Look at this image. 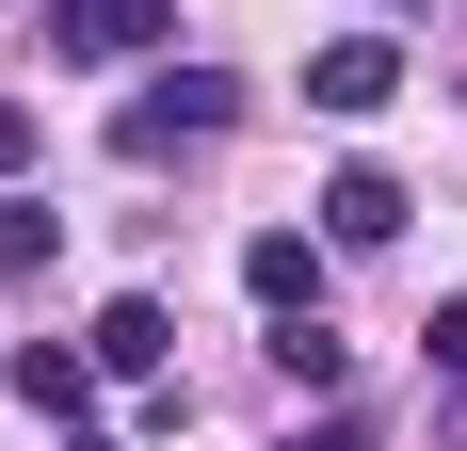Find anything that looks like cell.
<instances>
[{"instance_id": "obj_2", "label": "cell", "mask_w": 467, "mask_h": 451, "mask_svg": "<svg viewBox=\"0 0 467 451\" xmlns=\"http://www.w3.org/2000/svg\"><path fill=\"white\" fill-rule=\"evenodd\" d=\"M178 48V0H48V65H145Z\"/></svg>"}, {"instance_id": "obj_6", "label": "cell", "mask_w": 467, "mask_h": 451, "mask_svg": "<svg viewBox=\"0 0 467 451\" xmlns=\"http://www.w3.org/2000/svg\"><path fill=\"white\" fill-rule=\"evenodd\" d=\"M323 242H403V178L387 162H338L323 178Z\"/></svg>"}, {"instance_id": "obj_10", "label": "cell", "mask_w": 467, "mask_h": 451, "mask_svg": "<svg viewBox=\"0 0 467 451\" xmlns=\"http://www.w3.org/2000/svg\"><path fill=\"white\" fill-rule=\"evenodd\" d=\"M420 339H435V387H467V307H435Z\"/></svg>"}, {"instance_id": "obj_1", "label": "cell", "mask_w": 467, "mask_h": 451, "mask_svg": "<svg viewBox=\"0 0 467 451\" xmlns=\"http://www.w3.org/2000/svg\"><path fill=\"white\" fill-rule=\"evenodd\" d=\"M210 130H242V81H226V65H161V81L113 113V145H130V162H161V145H210Z\"/></svg>"}, {"instance_id": "obj_5", "label": "cell", "mask_w": 467, "mask_h": 451, "mask_svg": "<svg viewBox=\"0 0 467 451\" xmlns=\"http://www.w3.org/2000/svg\"><path fill=\"white\" fill-rule=\"evenodd\" d=\"M242 290H258V307H323V242H306V226H258V242H242Z\"/></svg>"}, {"instance_id": "obj_9", "label": "cell", "mask_w": 467, "mask_h": 451, "mask_svg": "<svg viewBox=\"0 0 467 451\" xmlns=\"http://www.w3.org/2000/svg\"><path fill=\"white\" fill-rule=\"evenodd\" d=\"M371 435H387L371 404H323V419H290V451H371Z\"/></svg>"}, {"instance_id": "obj_11", "label": "cell", "mask_w": 467, "mask_h": 451, "mask_svg": "<svg viewBox=\"0 0 467 451\" xmlns=\"http://www.w3.org/2000/svg\"><path fill=\"white\" fill-rule=\"evenodd\" d=\"M16 162H33V113H16V97H0V194H16Z\"/></svg>"}, {"instance_id": "obj_3", "label": "cell", "mask_w": 467, "mask_h": 451, "mask_svg": "<svg viewBox=\"0 0 467 451\" xmlns=\"http://www.w3.org/2000/svg\"><path fill=\"white\" fill-rule=\"evenodd\" d=\"M387 97H403V48H387V33H338V48H306V113H338V130H371Z\"/></svg>"}, {"instance_id": "obj_7", "label": "cell", "mask_w": 467, "mask_h": 451, "mask_svg": "<svg viewBox=\"0 0 467 451\" xmlns=\"http://www.w3.org/2000/svg\"><path fill=\"white\" fill-rule=\"evenodd\" d=\"M161 355H178L161 290H113V307H97V371H161Z\"/></svg>"}, {"instance_id": "obj_4", "label": "cell", "mask_w": 467, "mask_h": 451, "mask_svg": "<svg viewBox=\"0 0 467 451\" xmlns=\"http://www.w3.org/2000/svg\"><path fill=\"white\" fill-rule=\"evenodd\" d=\"M0 371H16V404H33L48 435H65V419H97V339H16Z\"/></svg>"}, {"instance_id": "obj_12", "label": "cell", "mask_w": 467, "mask_h": 451, "mask_svg": "<svg viewBox=\"0 0 467 451\" xmlns=\"http://www.w3.org/2000/svg\"><path fill=\"white\" fill-rule=\"evenodd\" d=\"M65 451H113V435H81V419H65Z\"/></svg>"}, {"instance_id": "obj_8", "label": "cell", "mask_w": 467, "mask_h": 451, "mask_svg": "<svg viewBox=\"0 0 467 451\" xmlns=\"http://www.w3.org/2000/svg\"><path fill=\"white\" fill-rule=\"evenodd\" d=\"M48 258H65V210L48 194H0V290H48Z\"/></svg>"}]
</instances>
